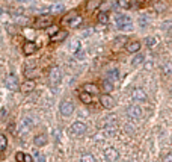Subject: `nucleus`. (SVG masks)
I'll return each mask as SVG.
<instances>
[{
	"label": "nucleus",
	"instance_id": "1",
	"mask_svg": "<svg viewBox=\"0 0 172 162\" xmlns=\"http://www.w3.org/2000/svg\"><path fill=\"white\" fill-rule=\"evenodd\" d=\"M82 21H83V18L78 15L77 12H69V14H67L65 17L62 18V24H65L67 27H71V29H76V27H78V26L82 24Z\"/></svg>",
	"mask_w": 172,
	"mask_h": 162
},
{
	"label": "nucleus",
	"instance_id": "2",
	"mask_svg": "<svg viewBox=\"0 0 172 162\" xmlns=\"http://www.w3.org/2000/svg\"><path fill=\"white\" fill-rule=\"evenodd\" d=\"M115 24H116V29H119V30H131L133 29V23H131L130 17L124 15V14L115 15Z\"/></svg>",
	"mask_w": 172,
	"mask_h": 162
},
{
	"label": "nucleus",
	"instance_id": "3",
	"mask_svg": "<svg viewBox=\"0 0 172 162\" xmlns=\"http://www.w3.org/2000/svg\"><path fill=\"white\" fill-rule=\"evenodd\" d=\"M35 27L38 29H48L50 26H53V18L50 15H39L35 20Z\"/></svg>",
	"mask_w": 172,
	"mask_h": 162
},
{
	"label": "nucleus",
	"instance_id": "4",
	"mask_svg": "<svg viewBox=\"0 0 172 162\" xmlns=\"http://www.w3.org/2000/svg\"><path fill=\"white\" fill-rule=\"evenodd\" d=\"M60 80H62V73H60V70L58 67H53L50 70V73H48V82H50V85L54 88V86H58L60 84Z\"/></svg>",
	"mask_w": 172,
	"mask_h": 162
},
{
	"label": "nucleus",
	"instance_id": "5",
	"mask_svg": "<svg viewBox=\"0 0 172 162\" xmlns=\"http://www.w3.org/2000/svg\"><path fill=\"white\" fill-rule=\"evenodd\" d=\"M59 111L63 117H69V115L74 112V105H73L71 102H68V100H63V102L60 103Z\"/></svg>",
	"mask_w": 172,
	"mask_h": 162
},
{
	"label": "nucleus",
	"instance_id": "6",
	"mask_svg": "<svg viewBox=\"0 0 172 162\" xmlns=\"http://www.w3.org/2000/svg\"><path fill=\"white\" fill-rule=\"evenodd\" d=\"M131 99L134 102H146L148 100V95H146V93L142 88H134L131 91Z\"/></svg>",
	"mask_w": 172,
	"mask_h": 162
},
{
	"label": "nucleus",
	"instance_id": "7",
	"mask_svg": "<svg viewBox=\"0 0 172 162\" xmlns=\"http://www.w3.org/2000/svg\"><path fill=\"white\" fill-rule=\"evenodd\" d=\"M100 103L106 109H112L113 106H115V100H113V97L110 94H101L100 95Z\"/></svg>",
	"mask_w": 172,
	"mask_h": 162
},
{
	"label": "nucleus",
	"instance_id": "8",
	"mask_svg": "<svg viewBox=\"0 0 172 162\" xmlns=\"http://www.w3.org/2000/svg\"><path fill=\"white\" fill-rule=\"evenodd\" d=\"M5 85H6V88H8V89H11V91H17V89H20L18 79H17V76H14V74H11V76L6 77Z\"/></svg>",
	"mask_w": 172,
	"mask_h": 162
},
{
	"label": "nucleus",
	"instance_id": "9",
	"mask_svg": "<svg viewBox=\"0 0 172 162\" xmlns=\"http://www.w3.org/2000/svg\"><path fill=\"white\" fill-rule=\"evenodd\" d=\"M127 112H129L130 117H131V118H134V120L142 118V115H144V111H142V108H140V106H138V105H131V106H129Z\"/></svg>",
	"mask_w": 172,
	"mask_h": 162
},
{
	"label": "nucleus",
	"instance_id": "10",
	"mask_svg": "<svg viewBox=\"0 0 172 162\" xmlns=\"http://www.w3.org/2000/svg\"><path fill=\"white\" fill-rule=\"evenodd\" d=\"M86 132V124L83 121H74L71 124V133L74 135H83Z\"/></svg>",
	"mask_w": 172,
	"mask_h": 162
},
{
	"label": "nucleus",
	"instance_id": "11",
	"mask_svg": "<svg viewBox=\"0 0 172 162\" xmlns=\"http://www.w3.org/2000/svg\"><path fill=\"white\" fill-rule=\"evenodd\" d=\"M104 158H106V161L115 162V161H118V159H119V153H118V150H116V148L109 147V148H106V152H104Z\"/></svg>",
	"mask_w": 172,
	"mask_h": 162
},
{
	"label": "nucleus",
	"instance_id": "12",
	"mask_svg": "<svg viewBox=\"0 0 172 162\" xmlns=\"http://www.w3.org/2000/svg\"><path fill=\"white\" fill-rule=\"evenodd\" d=\"M35 80H32V79H29V80H26V82H23L21 84V86H20V89L23 91V93H30V91H33L35 89Z\"/></svg>",
	"mask_w": 172,
	"mask_h": 162
},
{
	"label": "nucleus",
	"instance_id": "13",
	"mask_svg": "<svg viewBox=\"0 0 172 162\" xmlns=\"http://www.w3.org/2000/svg\"><path fill=\"white\" fill-rule=\"evenodd\" d=\"M101 2H103V0H88V2H86V11H88V12H94L95 9L100 8Z\"/></svg>",
	"mask_w": 172,
	"mask_h": 162
},
{
	"label": "nucleus",
	"instance_id": "14",
	"mask_svg": "<svg viewBox=\"0 0 172 162\" xmlns=\"http://www.w3.org/2000/svg\"><path fill=\"white\" fill-rule=\"evenodd\" d=\"M35 51H36V44L32 43V41H27V43H24V46H23V53L24 55H33Z\"/></svg>",
	"mask_w": 172,
	"mask_h": 162
},
{
	"label": "nucleus",
	"instance_id": "15",
	"mask_svg": "<svg viewBox=\"0 0 172 162\" xmlns=\"http://www.w3.org/2000/svg\"><path fill=\"white\" fill-rule=\"evenodd\" d=\"M83 91L88 94H91V95H97V94L100 93L98 86L95 85V84H85V85H83Z\"/></svg>",
	"mask_w": 172,
	"mask_h": 162
},
{
	"label": "nucleus",
	"instance_id": "16",
	"mask_svg": "<svg viewBox=\"0 0 172 162\" xmlns=\"http://www.w3.org/2000/svg\"><path fill=\"white\" fill-rule=\"evenodd\" d=\"M125 50L129 53H138L140 50V43L139 41H131V43L125 44Z\"/></svg>",
	"mask_w": 172,
	"mask_h": 162
},
{
	"label": "nucleus",
	"instance_id": "17",
	"mask_svg": "<svg viewBox=\"0 0 172 162\" xmlns=\"http://www.w3.org/2000/svg\"><path fill=\"white\" fill-rule=\"evenodd\" d=\"M47 135H44V133H39V135H36V137L33 138V144L36 145V147H43V145L47 144Z\"/></svg>",
	"mask_w": 172,
	"mask_h": 162
},
{
	"label": "nucleus",
	"instance_id": "18",
	"mask_svg": "<svg viewBox=\"0 0 172 162\" xmlns=\"http://www.w3.org/2000/svg\"><path fill=\"white\" fill-rule=\"evenodd\" d=\"M67 36H68V32H67V30H59L54 36H52V41L53 43H60V41H63Z\"/></svg>",
	"mask_w": 172,
	"mask_h": 162
},
{
	"label": "nucleus",
	"instance_id": "19",
	"mask_svg": "<svg viewBox=\"0 0 172 162\" xmlns=\"http://www.w3.org/2000/svg\"><path fill=\"white\" fill-rule=\"evenodd\" d=\"M162 71L164 76H172V61H166L162 65Z\"/></svg>",
	"mask_w": 172,
	"mask_h": 162
},
{
	"label": "nucleus",
	"instance_id": "20",
	"mask_svg": "<svg viewBox=\"0 0 172 162\" xmlns=\"http://www.w3.org/2000/svg\"><path fill=\"white\" fill-rule=\"evenodd\" d=\"M119 79V71H118V68H113L110 70V71H107V80H110V82H116Z\"/></svg>",
	"mask_w": 172,
	"mask_h": 162
},
{
	"label": "nucleus",
	"instance_id": "21",
	"mask_svg": "<svg viewBox=\"0 0 172 162\" xmlns=\"http://www.w3.org/2000/svg\"><path fill=\"white\" fill-rule=\"evenodd\" d=\"M78 97H80V100L85 103V105L92 103V95H91V94H88V93H85V91H82V93L78 94Z\"/></svg>",
	"mask_w": 172,
	"mask_h": 162
},
{
	"label": "nucleus",
	"instance_id": "22",
	"mask_svg": "<svg viewBox=\"0 0 172 162\" xmlns=\"http://www.w3.org/2000/svg\"><path fill=\"white\" fill-rule=\"evenodd\" d=\"M97 20H98V23H101V24H107V23H109V14H107L106 11H103V12L98 14Z\"/></svg>",
	"mask_w": 172,
	"mask_h": 162
},
{
	"label": "nucleus",
	"instance_id": "23",
	"mask_svg": "<svg viewBox=\"0 0 172 162\" xmlns=\"http://www.w3.org/2000/svg\"><path fill=\"white\" fill-rule=\"evenodd\" d=\"M112 89H113V84L110 82V80H104L103 82V91H104V94H109V93H112Z\"/></svg>",
	"mask_w": 172,
	"mask_h": 162
},
{
	"label": "nucleus",
	"instance_id": "24",
	"mask_svg": "<svg viewBox=\"0 0 172 162\" xmlns=\"http://www.w3.org/2000/svg\"><path fill=\"white\" fill-rule=\"evenodd\" d=\"M6 147H8V138L3 133H0V152H3Z\"/></svg>",
	"mask_w": 172,
	"mask_h": 162
},
{
	"label": "nucleus",
	"instance_id": "25",
	"mask_svg": "<svg viewBox=\"0 0 172 162\" xmlns=\"http://www.w3.org/2000/svg\"><path fill=\"white\" fill-rule=\"evenodd\" d=\"M145 44L149 47V49H153L154 46H157V40H155L154 36H148V38L145 40Z\"/></svg>",
	"mask_w": 172,
	"mask_h": 162
},
{
	"label": "nucleus",
	"instance_id": "26",
	"mask_svg": "<svg viewBox=\"0 0 172 162\" xmlns=\"http://www.w3.org/2000/svg\"><path fill=\"white\" fill-rule=\"evenodd\" d=\"M144 62V55H136L134 58H133V61H131V64L136 67V65H140Z\"/></svg>",
	"mask_w": 172,
	"mask_h": 162
},
{
	"label": "nucleus",
	"instance_id": "27",
	"mask_svg": "<svg viewBox=\"0 0 172 162\" xmlns=\"http://www.w3.org/2000/svg\"><path fill=\"white\" fill-rule=\"evenodd\" d=\"M131 3H133L131 0H118V5L124 9H129L130 6H131Z\"/></svg>",
	"mask_w": 172,
	"mask_h": 162
},
{
	"label": "nucleus",
	"instance_id": "28",
	"mask_svg": "<svg viewBox=\"0 0 172 162\" xmlns=\"http://www.w3.org/2000/svg\"><path fill=\"white\" fill-rule=\"evenodd\" d=\"M58 32H59V27H58V26H50V27H48V29H47V34L50 35V36H54V35L58 34Z\"/></svg>",
	"mask_w": 172,
	"mask_h": 162
},
{
	"label": "nucleus",
	"instance_id": "29",
	"mask_svg": "<svg viewBox=\"0 0 172 162\" xmlns=\"http://www.w3.org/2000/svg\"><path fill=\"white\" fill-rule=\"evenodd\" d=\"M80 162H95V158L92 154H83L80 158Z\"/></svg>",
	"mask_w": 172,
	"mask_h": 162
},
{
	"label": "nucleus",
	"instance_id": "30",
	"mask_svg": "<svg viewBox=\"0 0 172 162\" xmlns=\"http://www.w3.org/2000/svg\"><path fill=\"white\" fill-rule=\"evenodd\" d=\"M50 11L52 12H62L63 11V5H53V6H50Z\"/></svg>",
	"mask_w": 172,
	"mask_h": 162
},
{
	"label": "nucleus",
	"instance_id": "31",
	"mask_svg": "<svg viewBox=\"0 0 172 162\" xmlns=\"http://www.w3.org/2000/svg\"><path fill=\"white\" fill-rule=\"evenodd\" d=\"M15 159H17V162H24V153L18 152V153L15 154Z\"/></svg>",
	"mask_w": 172,
	"mask_h": 162
},
{
	"label": "nucleus",
	"instance_id": "32",
	"mask_svg": "<svg viewBox=\"0 0 172 162\" xmlns=\"http://www.w3.org/2000/svg\"><path fill=\"white\" fill-rule=\"evenodd\" d=\"M163 162H172V153H168L163 158Z\"/></svg>",
	"mask_w": 172,
	"mask_h": 162
},
{
	"label": "nucleus",
	"instance_id": "33",
	"mask_svg": "<svg viewBox=\"0 0 172 162\" xmlns=\"http://www.w3.org/2000/svg\"><path fill=\"white\" fill-rule=\"evenodd\" d=\"M24 162H33L32 156H30V154H24Z\"/></svg>",
	"mask_w": 172,
	"mask_h": 162
},
{
	"label": "nucleus",
	"instance_id": "34",
	"mask_svg": "<svg viewBox=\"0 0 172 162\" xmlns=\"http://www.w3.org/2000/svg\"><path fill=\"white\" fill-rule=\"evenodd\" d=\"M38 162H45V158H44L43 154H39V156H38Z\"/></svg>",
	"mask_w": 172,
	"mask_h": 162
},
{
	"label": "nucleus",
	"instance_id": "35",
	"mask_svg": "<svg viewBox=\"0 0 172 162\" xmlns=\"http://www.w3.org/2000/svg\"><path fill=\"white\" fill-rule=\"evenodd\" d=\"M18 3H29V2H30V0H17Z\"/></svg>",
	"mask_w": 172,
	"mask_h": 162
},
{
	"label": "nucleus",
	"instance_id": "36",
	"mask_svg": "<svg viewBox=\"0 0 172 162\" xmlns=\"http://www.w3.org/2000/svg\"><path fill=\"white\" fill-rule=\"evenodd\" d=\"M131 162H138V161H136V159H133V161H131Z\"/></svg>",
	"mask_w": 172,
	"mask_h": 162
}]
</instances>
